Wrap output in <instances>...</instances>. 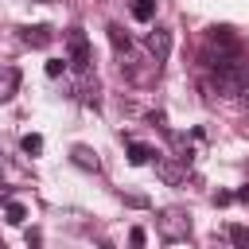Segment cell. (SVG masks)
<instances>
[{"label":"cell","mask_w":249,"mask_h":249,"mask_svg":"<svg viewBox=\"0 0 249 249\" xmlns=\"http://www.w3.org/2000/svg\"><path fill=\"white\" fill-rule=\"evenodd\" d=\"M241 97H245V105H249V89H245V93H241Z\"/></svg>","instance_id":"obj_17"},{"label":"cell","mask_w":249,"mask_h":249,"mask_svg":"<svg viewBox=\"0 0 249 249\" xmlns=\"http://www.w3.org/2000/svg\"><path fill=\"white\" fill-rule=\"evenodd\" d=\"M152 16H156V0H136V4H132V19L148 23Z\"/></svg>","instance_id":"obj_10"},{"label":"cell","mask_w":249,"mask_h":249,"mask_svg":"<svg viewBox=\"0 0 249 249\" xmlns=\"http://www.w3.org/2000/svg\"><path fill=\"white\" fill-rule=\"evenodd\" d=\"M19 39H23V43H31V47H47V43H51V27H43V23L23 27V31H19Z\"/></svg>","instance_id":"obj_5"},{"label":"cell","mask_w":249,"mask_h":249,"mask_svg":"<svg viewBox=\"0 0 249 249\" xmlns=\"http://www.w3.org/2000/svg\"><path fill=\"white\" fill-rule=\"evenodd\" d=\"M152 156H156V152H152L148 144H128V163H136V167H140V163H148Z\"/></svg>","instance_id":"obj_8"},{"label":"cell","mask_w":249,"mask_h":249,"mask_svg":"<svg viewBox=\"0 0 249 249\" xmlns=\"http://www.w3.org/2000/svg\"><path fill=\"white\" fill-rule=\"evenodd\" d=\"M66 47H70V62H74L78 70H86V66H89V39H86V31L74 27V31L66 35Z\"/></svg>","instance_id":"obj_2"},{"label":"cell","mask_w":249,"mask_h":249,"mask_svg":"<svg viewBox=\"0 0 249 249\" xmlns=\"http://www.w3.org/2000/svg\"><path fill=\"white\" fill-rule=\"evenodd\" d=\"M16 82H19V74H16L12 66H4V70H0V101H8V97L16 93Z\"/></svg>","instance_id":"obj_6"},{"label":"cell","mask_w":249,"mask_h":249,"mask_svg":"<svg viewBox=\"0 0 249 249\" xmlns=\"http://www.w3.org/2000/svg\"><path fill=\"white\" fill-rule=\"evenodd\" d=\"M62 70H66V62H62V58H51V62H47V78H58Z\"/></svg>","instance_id":"obj_14"},{"label":"cell","mask_w":249,"mask_h":249,"mask_svg":"<svg viewBox=\"0 0 249 249\" xmlns=\"http://www.w3.org/2000/svg\"><path fill=\"white\" fill-rule=\"evenodd\" d=\"M160 175H163L167 183H175V179H179V171H175V167H167V163H160Z\"/></svg>","instance_id":"obj_15"},{"label":"cell","mask_w":249,"mask_h":249,"mask_svg":"<svg viewBox=\"0 0 249 249\" xmlns=\"http://www.w3.org/2000/svg\"><path fill=\"white\" fill-rule=\"evenodd\" d=\"M23 152H27V156H39V152H43V136H35V132L23 136Z\"/></svg>","instance_id":"obj_11"},{"label":"cell","mask_w":249,"mask_h":249,"mask_svg":"<svg viewBox=\"0 0 249 249\" xmlns=\"http://www.w3.org/2000/svg\"><path fill=\"white\" fill-rule=\"evenodd\" d=\"M4 218H8L12 226H23V222H27V206H23V202H8V206H4Z\"/></svg>","instance_id":"obj_9"},{"label":"cell","mask_w":249,"mask_h":249,"mask_svg":"<svg viewBox=\"0 0 249 249\" xmlns=\"http://www.w3.org/2000/svg\"><path fill=\"white\" fill-rule=\"evenodd\" d=\"M230 237H233V245H237V249H249V233H245V226H233V230H230Z\"/></svg>","instance_id":"obj_12"},{"label":"cell","mask_w":249,"mask_h":249,"mask_svg":"<svg viewBox=\"0 0 249 249\" xmlns=\"http://www.w3.org/2000/svg\"><path fill=\"white\" fill-rule=\"evenodd\" d=\"M70 160H74L78 167H86V171H97V167H101V160H97V152H89L86 144H74V148H70Z\"/></svg>","instance_id":"obj_4"},{"label":"cell","mask_w":249,"mask_h":249,"mask_svg":"<svg viewBox=\"0 0 249 249\" xmlns=\"http://www.w3.org/2000/svg\"><path fill=\"white\" fill-rule=\"evenodd\" d=\"M128 241H132V249H140V245L148 241V233H144L140 226H132V230H128Z\"/></svg>","instance_id":"obj_13"},{"label":"cell","mask_w":249,"mask_h":249,"mask_svg":"<svg viewBox=\"0 0 249 249\" xmlns=\"http://www.w3.org/2000/svg\"><path fill=\"white\" fill-rule=\"evenodd\" d=\"M105 31H109V43L117 47V54H124V58H128V35H124V31H121L117 23H109Z\"/></svg>","instance_id":"obj_7"},{"label":"cell","mask_w":249,"mask_h":249,"mask_svg":"<svg viewBox=\"0 0 249 249\" xmlns=\"http://www.w3.org/2000/svg\"><path fill=\"white\" fill-rule=\"evenodd\" d=\"M148 51L156 54V66H160V62L167 58V51H171V31H167V27H152V31H148Z\"/></svg>","instance_id":"obj_3"},{"label":"cell","mask_w":249,"mask_h":249,"mask_svg":"<svg viewBox=\"0 0 249 249\" xmlns=\"http://www.w3.org/2000/svg\"><path fill=\"white\" fill-rule=\"evenodd\" d=\"M156 226H160V233H163V237H171V241H179V237H187V233H191V218H187V210H179V206L160 210Z\"/></svg>","instance_id":"obj_1"},{"label":"cell","mask_w":249,"mask_h":249,"mask_svg":"<svg viewBox=\"0 0 249 249\" xmlns=\"http://www.w3.org/2000/svg\"><path fill=\"white\" fill-rule=\"evenodd\" d=\"M237 198H241V202H249V187H241V191H237Z\"/></svg>","instance_id":"obj_16"}]
</instances>
